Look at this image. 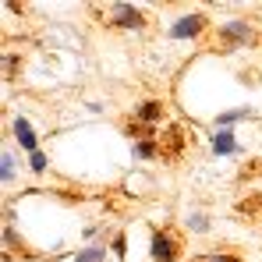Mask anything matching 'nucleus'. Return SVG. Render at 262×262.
Here are the masks:
<instances>
[{
	"instance_id": "obj_1",
	"label": "nucleus",
	"mask_w": 262,
	"mask_h": 262,
	"mask_svg": "<svg viewBox=\"0 0 262 262\" xmlns=\"http://www.w3.org/2000/svg\"><path fill=\"white\" fill-rule=\"evenodd\" d=\"M255 43V29L248 25V21H230V25H223L216 36H213V50H234V46H248Z\"/></svg>"
},
{
	"instance_id": "obj_2",
	"label": "nucleus",
	"mask_w": 262,
	"mask_h": 262,
	"mask_svg": "<svg viewBox=\"0 0 262 262\" xmlns=\"http://www.w3.org/2000/svg\"><path fill=\"white\" fill-rule=\"evenodd\" d=\"M181 248H184V241L174 230H156L152 234V259L156 262H177Z\"/></svg>"
},
{
	"instance_id": "obj_3",
	"label": "nucleus",
	"mask_w": 262,
	"mask_h": 262,
	"mask_svg": "<svg viewBox=\"0 0 262 262\" xmlns=\"http://www.w3.org/2000/svg\"><path fill=\"white\" fill-rule=\"evenodd\" d=\"M99 18L106 25H121V29H142V14L131 4H110L106 11H99Z\"/></svg>"
},
{
	"instance_id": "obj_4",
	"label": "nucleus",
	"mask_w": 262,
	"mask_h": 262,
	"mask_svg": "<svg viewBox=\"0 0 262 262\" xmlns=\"http://www.w3.org/2000/svg\"><path fill=\"white\" fill-rule=\"evenodd\" d=\"M156 145H160V156H167V160H177L181 156V149H184V135L177 124H167V131L156 138Z\"/></svg>"
},
{
	"instance_id": "obj_5",
	"label": "nucleus",
	"mask_w": 262,
	"mask_h": 262,
	"mask_svg": "<svg viewBox=\"0 0 262 262\" xmlns=\"http://www.w3.org/2000/svg\"><path fill=\"white\" fill-rule=\"evenodd\" d=\"M199 32H206V14H188V18H181L174 29H170L174 39H191Z\"/></svg>"
},
{
	"instance_id": "obj_6",
	"label": "nucleus",
	"mask_w": 262,
	"mask_h": 262,
	"mask_svg": "<svg viewBox=\"0 0 262 262\" xmlns=\"http://www.w3.org/2000/svg\"><path fill=\"white\" fill-rule=\"evenodd\" d=\"M14 135H18V142L29 149V156H32V152H39V142H36V135H32V128H29V121H25V117H18V121H14Z\"/></svg>"
},
{
	"instance_id": "obj_7",
	"label": "nucleus",
	"mask_w": 262,
	"mask_h": 262,
	"mask_svg": "<svg viewBox=\"0 0 262 262\" xmlns=\"http://www.w3.org/2000/svg\"><path fill=\"white\" fill-rule=\"evenodd\" d=\"M241 145H237V138L230 135V131H216V138H213V152L216 156H230V152H237Z\"/></svg>"
},
{
	"instance_id": "obj_8",
	"label": "nucleus",
	"mask_w": 262,
	"mask_h": 262,
	"mask_svg": "<svg viewBox=\"0 0 262 262\" xmlns=\"http://www.w3.org/2000/svg\"><path fill=\"white\" fill-rule=\"evenodd\" d=\"M237 213L245 220H259L262 216V195H252V199H245L241 206H237Z\"/></svg>"
},
{
	"instance_id": "obj_9",
	"label": "nucleus",
	"mask_w": 262,
	"mask_h": 262,
	"mask_svg": "<svg viewBox=\"0 0 262 262\" xmlns=\"http://www.w3.org/2000/svg\"><path fill=\"white\" fill-rule=\"evenodd\" d=\"M135 156H160V145H156V138H142L138 145H135Z\"/></svg>"
},
{
	"instance_id": "obj_10",
	"label": "nucleus",
	"mask_w": 262,
	"mask_h": 262,
	"mask_svg": "<svg viewBox=\"0 0 262 262\" xmlns=\"http://www.w3.org/2000/svg\"><path fill=\"white\" fill-rule=\"evenodd\" d=\"M0 177H4V181H14V160H11L7 152H4V160H0Z\"/></svg>"
},
{
	"instance_id": "obj_11",
	"label": "nucleus",
	"mask_w": 262,
	"mask_h": 262,
	"mask_svg": "<svg viewBox=\"0 0 262 262\" xmlns=\"http://www.w3.org/2000/svg\"><path fill=\"white\" fill-rule=\"evenodd\" d=\"M245 114H248V110H234V114H220V117H216V124H220V128H230V124H234L237 117H245Z\"/></svg>"
},
{
	"instance_id": "obj_12",
	"label": "nucleus",
	"mask_w": 262,
	"mask_h": 262,
	"mask_svg": "<svg viewBox=\"0 0 262 262\" xmlns=\"http://www.w3.org/2000/svg\"><path fill=\"white\" fill-rule=\"evenodd\" d=\"M78 262H103V248L96 245V248H85L82 255H78Z\"/></svg>"
},
{
	"instance_id": "obj_13",
	"label": "nucleus",
	"mask_w": 262,
	"mask_h": 262,
	"mask_svg": "<svg viewBox=\"0 0 262 262\" xmlns=\"http://www.w3.org/2000/svg\"><path fill=\"white\" fill-rule=\"evenodd\" d=\"M32 170H46V156L43 152H32Z\"/></svg>"
},
{
	"instance_id": "obj_14",
	"label": "nucleus",
	"mask_w": 262,
	"mask_h": 262,
	"mask_svg": "<svg viewBox=\"0 0 262 262\" xmlns=\"http://www.w3.org/2000/svg\"><path fill=\"white\" fill-rule=\"evenodd\" d=\"M206 262H241L237 255H213V259H206Z\"/></svg>"
},
{
	"instance_id": "obj_15",
	"label": "nucleus",
	"mask_w": 262,
	"mask_h": 262,
	"mask_svg": "<svg viewBox=\"0 0 262 262\" xmlns=\"http://www.w3.org/2000/svg\"><path fill=\"white\" fill-rule=\"evenodd\" d=\"M114 252H117V255H124V237H121V234L114 237Z\"/></svg>"
},
{
	"instance_id": "obj_16",
	"label": "nucleus",
	"mask_w": 262,
	"mask_h": 262,
	"mask_svg": "<svg viewBox=\"0 0 262 262\" xmlns=\"http://www.w3.org/2000/svg\"><path fill=\"white\" fill-rule=\"evenodd\" d=\"M195 262H206V259H195Z\"/></svg>"
}]
</instances>
